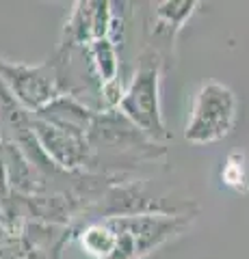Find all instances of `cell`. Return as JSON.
<instances>
[{"mask_svg":"<svg viewBox=\"0 0 249 259\" xmlns=\"http://www.w3.org/2000/svg\"><path fill=\"white\" fill-rule=\"evenodd\" d=\"M87 143L91 151L87 173L93 175L126 177L128 168L167 158L165 145L150 141L117 108L95 112Z\"/></svg>","mask_w":249,"mask_h":259,"instance_id":"cell-1","label":"cell"},{"mask_svg":"<svg viewBox=\"0 0 249 259\" xmlns=\"http://www.w3.org/2000/svg\"><path fill=\"white\" fill-rule=\"evenodd\" d=\"M163 71L165 63L160 61V56L143 48L136 59L134 74L130 82L126 84L117 106V110L136 130H141L150 141L160 145L173 139V134L165 125L163 110H160V76Z\"/></svg>","mask_w":249,"mask_h":259,"instance_id":"cell-2","label":"cell"},{"mask_svg":"<svg viewBox=\"0 0 249 259\" xmlns=\"http://www.w3.org/2000/svg\"><path fill=\"white\" fill-rule=\"evenodd\" d=\"M238 121V97L228 84L208 80L195 91L184 139L191 145H212L232 134Z\"/></svg>","mask_w":249,"mask_h":259,"instance_id":"cell-3","label":"cell"},{"mask_svg":"<svg viewBox=\"0 0 249 259\" xmlns=\"http://www.w3.org/2000/svg\"><path fill=\"white\" fill-rule=\"evenodd\" d=\"M115 231V250L111 259H141L165 242L182 236L195 221V216H115L104 218Z\"/></svg>","mask_w":249,"mask_h":259,"instance_id":"cell-4","label":"cell"},{"mask_svg":"<svg viewBox=\"0 0 249 259\" xmlns=\"http://www.w3.org/2000/svg\"><path fill=\"white\" fill-rule=\"evenodd\" d=\"M0 82L24 110L37 112L57 97H61L59 76L52 61L42 65H26L0 59Z\"/></svg>","mask_w":249,"mask_h":259,"instance_id":"cell-5","label":"cell"},{"mask_svg":"<svg viewBox=\"0 0 249 259\" xmlns=\"http://www.w3.org/2000/svg\"><path fill=\"white\" fill-rule=\"evenodd\" d=\"M197 7V0H165V3L154 5L152 20H146V46L143 48L156 52L165 63V69H169V61L173 59L175 37Z\"/></svg>","mask_w":249,"mask_h":259,"instance_id":"cell-6","label":"cell"},{"mask_svg":"<svg viewBox=\"0 0 249 259\" xmlns=\"http://www.w3.org/2000/svg\"><path fill=\"white\" fill-rule=\"evenodd\" d=\"M113 3L109 0H78L63 26L59 50L85 48L111 35L113 26Z\"/></svg>","mask_w":249,"mask_h":259,"instance_id":"cell-7","label":"cell"},{"mask_svg":"<svg viewBox=\"0 0 249 259\" xmlns=\"http://www.w3.org/2000/svg\"><path fill=\"white\" fill-rule=\"evenodd\" d=\"M95 112L89 108L87 104L74 100L69 95H61L57 97L54 102H50L48 106H44L42 110L33 112L35 117H39L46 123H50L54 127L63 130L67 134H74V136H80V139H87L89 134V127L93 123V117Z\"/></svg>","mask_w":249,"mask_h":259,"instance_id":"cell-8","label":"cell"}]
</instances>
